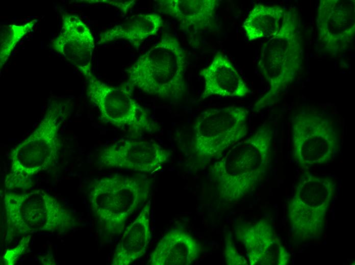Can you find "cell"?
<instances>
[{
	"instance_id": "1",
	"label": "cell",
	"mask_w": 355,
	"mask_h": 265,
	"mask_svg": "<svg viewBox=\"0 0 355 265\" xmlns=\"http://www.w3.org/2000/svg\"><path fill=\"white\" fill-rule=\"evenodd\" d=\"M272 137L271 129L263 127L250 138L235 144L214 164L212 174L224 199L229 201L239 200L263 177Z\"/></svg>"
},
{
	"instance_id": "2",
	"label": "cell",
	"mask_w": 355,
	"mask_h": 265,
	"mask_svg": "<svg viewBox=\"0 0 355 265\" xmlns=\"http://www.w3.org/2000/svg\"><path fill=\"white\" fill-rule=\"evenodd\" d=\"M186 54L179 40L165 34L126 69L130 85L161 98L178 99L185 91Z\"/></svg>"
},
{
	"instance_id": "3",
	"label": "cell",
	"mask_w": 355,
	"mask_h": 265,
	"mask_svg": "<svg viewBox=\"0 0 355 265\" xmlns=\"http://www.w3.org/2000/svg\"><path fill=\"white\" fill-rule=\"evenodd\" d=\"M302 59L297 15L285 11L279 31L261 47L258 67L270 90L255 104V111L272 103L279 92L295 80Z\"/></svg>"
},
{
	"instance_id": "4",
	"label": "cell",
	"mask_w": 355,
	"mask_h": 265,
	"mask_svg": "<svg viewBox=\"0 0 355 265\" xmlns=\"http://www.w3.org/2000/svg\"><path fill=\"white\" fill-rule=\"evenodd\" d=\"M149 192L146 179L114 175L96 180L89 195L92 209L105 229L119 233Z\"/></svg>"
},
{
	"instance_id": "5",
	"label": "cell",
	"mask_w": 355,
	"mask_h": 265,
	"mask_svg": "<svg viewBox=\"0 0 355 265\" xmlns=\"http://www.w3.org/2000/svg\"><path fill=\"white\" fill-rule=\"evenodd\" d=\"M336 191L329 177L306 172L299 178L288 204V217L292 231L302 241L320 236Z\"/></svg>"
},
{
	"instance_id": "6",
	"label": "cell",
	"mask_w": 355,
	"mask_h": 265,
	"mask_svg": "<svg viewBox=\"0 0 355 265\" xmlns=\"http://www.w3.org/2000/svg\"><path fill=\"white\" fill-rule=\"evenodd\" d=\"M7 237L68 227L69 213L53 197L38 189L26 194H6ZM10 236L8 239H9Z\"/></svg>"
},
{
	"instance_id": "7",
	"label": "cell",
	"mask_w": 355,
	"mask_h": 265,
	"mask_svg": "<svg viewBox=\"0 0 355 265\" xmlns=\"http://www.w3.org/2000/svg\"><path fill=\"white\" fill-rule=\"evenodd\" d=\"M62 105L53 102L37 127L11 152V172L31 177L52 166L57 161L61 141Z\"/></svg>"
},
{
	"instance_id": "8",
	"label": "cell",
	"mask_w": 355,
	"mask_h": 265,
	"mask_svg": "<svg viewBox=\"0 0 355 265\" xmlns=\"http://www.w3.org/2000/svg\"><path fill=\"white\" fill-rule=\"evenodd\" d=\"M87 96L98 108L101 121L135 133L151 132L155 125L145 110L126 86L108 85L92 75L88 79Z\"/></svg>"
},
{
	"instance_id": "9",
	"label": "cell",
	"mask_w": 355,
	"mask_h": 265,
	"mask_svg": "<svg viewBox=\"0 0 355 265\" xmlns=\"http://www.w3.org/2000/svg\"><path fill=\"white\" fill-rule=\"evenodd\" d=\"M248 111L229 106L204 110L194 125L195 149L199 156H217L247 134Z\"/></svg>"
},
{
	"instance_id": "10",
	"label": "cell",
	"mask_w": 355,
	"mask_h": 265,
	"mask_svg": "<svg viewBox=\"0 0 355 265\" xmlns=\"http://www.w3.org/2000/svg\"><path fill=\"white\" fill-rule=\"evenodd\" d=\"M292 122L293 157L300 167L323 165L333 158L339 140L327 118L303 111L294 116Z\"/></svg>"
},
{
	"instance_id": "11",
	"label": "cell",
	"mask_w": 355,
	"mask_h": 265,
	"mask_svg": "<svg viewBox=\"0 0 355 265\" xmlns=\"http://www.w3.org/2000/svg\"><path fill=\"white\" fill-rule=\"evenodd\" d=\"M318 39L327 50L345 49L354 38V1L321 0L316 20Z\"/></svg>"
},
{
	"instance_id": "12",
	"label": "cell",
	"mask_w": 355,
	"mask_h": 265,
	"mask_svg": "<svg viewBox=\"0 0 355 265\" xmlns=\"http://www.w3.org/2000/svg\"><path fill=\"white\" fill-rule=\"evenodd\" d=\"M169 156V152L155 141L128 140L105 147L99 158L107 167L151 172L159 168Z\"/></svg>"
},
{
	"instance_id": "13",
	"label": "cell",
	"mask_w": 355,
	"mask_h": 265,
	"mask_svg": "<svg viewBox=\"0 0 355 265\" xmlns=\"http://www.w3.org/2000/svg\"><path fill=\"white\" fill-rule=\"evenodd\" d=\"M235 235L244 246L250 264L289 263L291 255L267 220L239 225Z\"/></svg>"
},
{
	"instance_id": "14",
	"label": "cell",
	"mask_w": 355,
	"mask_h": 265,
	"mask_svg": "<svg viewBox=\"0 0 355 265\" xmlns=\"http://www.w3.org/2000/svg\"><path fill=\"white\" fill-rule=\"evenodd\" d=\"M55 50L75 66L88 80L91 73L94 38L90 29L77 15H64L60 35L53 43Z\"/></svg>"
},
{
	"instance_id": "15",
	"label": "cell",
	"mask_w": 355,
	"mask_h": 265,
	"mask_svg": "<svg viewBox=\"0 0 355 265\" xmlns=\"http://www.w3.org/2000/svg\"><path fill=\"white\" fill-rule=\"evenodd\" d=\"M205 85L201 98L212 95L226 97L245 96L249 89L226 56L217 54L208 67L201 70Z\"/></svg>"
},
{
	"instance_id": "16",
	"label": "cell",
	"mask_w": 355,
	"mask_h": 265,
	"mask_svg": "<svg viewBox=\"0 0 355 265\" xmlns=\"http://www.w3.org/2000/svg\"><path fill=\"white\" fill-rule=\"evenodd\" d=\"M202 246L187 232L179 228L168 231L151 253L150 265H189L200 256Z\"/></svg>"
},
{
	"instance_id": "17",
	"label": "cell",
	"mask_w": 355,
	"mask_h": 265,
	"mask_svg": "<svg viewBox=\"0 0 355 265\" xmlns=\"http://www.w3.org/2000/svg\"><path fill=\"white\" fill-rule=\"evenodd\" d=\"M150 201L124 230L113 254L112 265H129L142 256L150 242Z\"/></svg>"
},
{
	"instance_id": "18",
	"label": "cell",
	"mask_w": 355,
	"mask_h": 265,
	"mask_svg": "<svg viewBox=\"0 0 355 265\" xmlns=\"http://www.w3.org/2000/svg\"><path fill=\"white\" fill-rule=\"evenodd\" d=\"M162 25L163 20L159 15L155 13H139L102 33L98 43L124 40L138 48L146 38L156 35Z\"/></svg>"
},
{
	"instance_id": "19",
	"label": "cell",
	"mask_w": 355,
	"mask_h": 265,
	"mask_svg": "<svg viewBox=\"0 0 355 265\" xmlns=\"http://www.w3.org/2000/svg\"><path fill=\"white\" fill-rule=\"evenodd\" d=\"M160 5L164 12L184 27L202 26L213 17L218 5L217 0H167Z\"/></svg>"
},
{
	"instance_id": "20",
	"label": "cell",
	"mask_w": 355,
	"mask_h": 265,
	"mask_svg": "<svg viewBox=\"0 0 355 265\" xmlns=\"http://www.w3.org/2000/svg\"><path fill=\"white\" fill-rule=\"evenodd\" d=\"M285 11L277 6L256 5L248 13L242 27L250 41L275 35L281 27Z\"/></svg>"
},
{
	"instance_id": "21",
	"label": "cell",
	"mask_w": 355,
	"mask_h": 265,
	"mask_svg": "<svg viewBox=\"0 0 355 265\" xmlns=\"http://www.w3.org/2000/svg\"><path fill=\"white\" fill-rule=\"evenodd\" d=\"M33 20L23 25H3L0 32V65L2 67L17 43L33 26Z\"/></svg>"
},
{
	"instance_id": "22",
	"label": "cell",
	"mask_w": 355,
	"mask_h": 265,
	"mask_svg": "<svg viewBox=\"0 0 355 265\" xmlns=\"http://www.w3.org/2000/svg\"><path fill=\"white\" fill-rule=\"evenodd\" d=\"M224 255L225 262L229 265L247 264L245 258L239 253L230 235L224 237Z\"/></svg>"
},
{
	"instance_id": "23",
	"label": "cell",
	"mask_w": 355,
	"mask_h": 265,
	"mask_svg": "<svg viewBox=\"0 0 355 265\" xmlns=\"http://www.w3.org/2000/svg\"><path fill=\"white\" fill-rule=\"evenodd\" d=\"M5 183L8 189H26L33 186V181L30 177L11 172L6 176Z\"/></svg>"
},
{
	"instance_id": "24",
	"label": "cell",
	"mask_w": 355,
	"mask_h": 265,
	"mask_svg": "<svg viewBox=\"0 0 355 265\" xmlns=\"http://www.w3.org/2000/svg\"><path fill=\"white\" fill-rule=\"evenodd\" d=\"M30 238L31 235L24 237L16 247L6 251L3 257L6 264L13 265L17 261L18 258L26 251Z\"/></svg>"
},
{
	"instance_id": "25",
	"label": "cell",
	"mask_w": 355,
	"mask_h": 265,
	"mask_svg": "<svg viewBox=\"0 0 355 265\" xmlns=\"http://www.w3.org/2000/svg\"><path fill=\"white\" fill-rule=\"evenodd\" d=\"M109 4H112L119 8L124 13L131 9L135 4V1H107Z\"/></svg>"
}]
</instances>
